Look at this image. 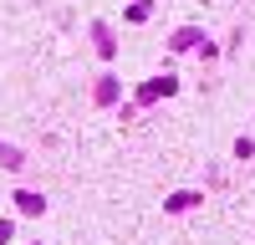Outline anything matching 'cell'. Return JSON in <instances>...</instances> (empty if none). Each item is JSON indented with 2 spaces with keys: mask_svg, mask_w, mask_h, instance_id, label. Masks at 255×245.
Here are the masks:
<instances>
[{
  "mask_svg": "<svg viewBox=\"0 0 255 245\" xmlns=\"http://www.w3.org/2000/svg\"><path fill=\"white\" fill-rule=\"evenodd\" d=\"M118 102V77H102L97 82V108H113Z\"/></svg>",
  "mask_w": 255,
  "mask_h": 245,
  "instance_id": "6da1fadb",
  "label": "cell"
},
{
  "mask_svg": "<svg viewBox=\"0 0 255 245\" xmlns=\"http://www.w3.org/2000/svg\"><path fill=\"white\" fill-rule=\"evenodd\" d=\"M194 204H199V194H194V189H184V194H168V210H174V215L194 210Z\"/></svg>",
  "mask_w": 255,
  "mask_h": 245,
  "instance_id": "7a4b0ae2",
  "label": "cell"
},
{
  "mask_svg": "<svg viewBox=\"0 0 255 245\" xmlns=\"http://www.w3.org/2000/svg\"><path fill=\"white\" fill-rule=\"evenodd\" d=\"M92 41H97V51H102V56H113V51H118V41H113L108 26H92Z\"/></svg>",
  "mask_w": 255,
  "mask_h": 245,
  "instance_id": "3957f363",
  "label": "cell"
},
{
  "mask_svg": "<svg viewBox=\"0 0 255 245\" xmlns=\"http://www.w3.org/2000/svg\"><path fill=\"white\" fill-rule=\"evenodd\" d=\"M174 51H189V46H199V31H174V41H168Z\"/></svg>",
  "mask_w": 255,
  "mask_h": 245,
  "instance_id": "277c9868",
  "label": "cell"
},
{
  "mask_svg": "<svg viewBox=\"0 0 255 245\" xmlns=\"http://www.w3.org/2000/svg\"><path fill=\"white\" fill-rule=\"evenodd\" d=\"M15 204H20L26 215H41V210H46V199H41V194H15Z\"/></svg>",
  "mask_w": 255,
  "mask_h": 245,
  "instance_id": "5b68a950",
  "label": "cell"
},
{
  "mask_svg": "<svg viewBox=\"0 0 255 245\" xmlns=\"http://www.w3.org/2000/svg\"><path fill=\"white\" fill-rule=\"evenodd\" d=\"M0 163H5V169H20V153L10 148V143H0Z\"/></svg>",
  "mask_w": 255,
  "mask_h": 245,
  "instance_id": "8992f818",
  "label": "cell"
}]
</instances>
